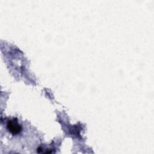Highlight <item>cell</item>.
I'll list each match as a JSON object with an SVG mask.
<instances>
[{
  "instance_id": "cell-1",
  "label": "cell",
  "mask_w": 154,
  "mask_h": 154,
  "mask_svg": "<svg viewBox=\"0 0 154 154\" xmlns=\"http://www.w3.org/2000/svg\"><path fill=\"white\" fill-rule=\"evenodd\" d=\"M7 128L8 131L13 135L19 134L21 130V125L19 123L17 119L14 118L9 120L7 123Z\"/></svg>"
}]
</instances>
